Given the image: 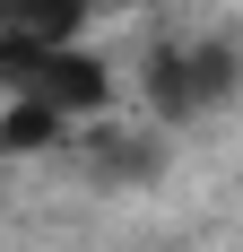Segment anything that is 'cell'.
I'll list each match as a JSON object with an SVG mask.
<instances>
[{"label": "cell", "instance_id": "obj_1", "mask_svg": "<svg viewBox=\"0 0 243 252\" xmlns=\"http://www.w3.org/2000/svg\"><path fill=\"white\" fill-rule=\"evenodd\" d=\"M235 44H191V52H156L148 61V104L165 113V122H191V113H217V104H235Z\"/></svg>", "mask_w": 243, "mask_h": 252}, {"label": "cell", "instance_id": "obj_2", "mask_svg": "<svg viewBox=\"0 0 243 252\" xmlns=\"http://www.w3.org/2000/svg\"><path fill=\"white\" fill-rule=\"evenodd\" d=\"M61 122H70V113H52L44 96H18L9 113H0V148H52Z\"/></svg>", "mask_w": 243, "mask_h": 252}]
</instances>
